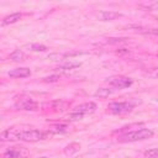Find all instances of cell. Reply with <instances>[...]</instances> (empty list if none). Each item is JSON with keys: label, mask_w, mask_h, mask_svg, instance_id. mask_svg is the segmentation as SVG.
<instances>
[{"label": "cell", "mask_w": 158, "mask_h": 158, "mask_svg": "<svg viewBox=\"0 0 158 158\" xmlns=\"http://www.w3.org/2000/svg\"><path fill=\"white\" fill-rule=\"evenodd\" d=\"M30 156V151L22 146H15L7 148L0 158H27Z\"/></svg>", "instance_id": "cell-4"}, {"label": "cell", "mask_w": 158, "mask_h": 158, "mask_svg": "<svg viewBox=\"0 0 158 158\" xmlns=\"http://www.w3.org/2000/svg\"><path fill=\"white\" fill-rule=\"evenodd\" d=\"M15 107L17 110H25V111H35L38 109V104L32 100L31 98H22L20 99L16 104H15Z\"/></svg>", "instance_id": "cell-6"}, {"label": "cell", "mask_w": 158, "mask_h": 158, "mask_svg": "<svg viewBox=\"0 0 158 158\" xmlns=\"http://www.w3.org/2000/svg\"><path fill=\"white\" fill-rule=\"evenodd\" d=\"M68 126L67 125H57V126H53L51 128V131L53 133H63V132H67L68 131Z\"/></svg>", "instance_id": "cell-18"}, {"label": "cell", "mask_w": 158, "mask_h": 158, "mask_svg": "<svg viewBox=\"0 0 158 158\" xmlns=\"http://www.w3.org/2000/svg\"><path fill=\"white\" fill-rule=\"evenodd\" d=\"M69 105L70 104L68 101H65V100H56V101L51 102L52 109H54L57 111H64V110H67L69 107Z\"/></svg>", "instance_id": "cell-12"}, {"label": "cell", "mask_w": 158, "mask_h": 158, "mask_svg": "<svg viewBox=\"0 0 158 158\" xmlns=\"http://www.w3.org/2000/svg\"><path fill=\"white\" fill-rule=\"evenodd\" d=\"M46 137V133L40 130H23L19 127H11L1 132L0 138L2 141H26V142H37L40 139H43Z\"/></svg>", "instance_id": "cell-1"}, {"label": "cell", "mask_w": 158, "mask_h": 158, "mask_svg": "<svg viewBox=\"0 0 158 158\" xmlns=\"http://www.w3.org/2000/svg\"><path fill=\"white\" fill-rule=\"evenodd\" d=\"M126 38H109V43H117V42H122V41H125Z\"/></svg>", "instance_id": "cell-24"}, {"label": "cell", "mask_w": 158, "mask_h": 158, "mask_svg": "<svg viewBox=\"0 0 158 158\" xmlns=\"http://www.w3.org/2000/svg\"><path fill=\"white\" fill-rule=\"evenodd\" d=\"M107 83L111 86H115L116 89H125L132 85V79L127 78V77H122V75H116V77H111L107 79Z\"/></svg>", "instance_id": "cell-5"}, {"label": "cell", "mask_w": 158, "mask_h": 158, "mask_svg": "<svg viewBox=\"0 0 158 158\" xmlns=\"http://www.w3.org/2000/svg\"><path fill=\"white\" fill-rule=\"evenodd\" d=\"M40 158H48V157H40Z\"/></svg>", "instance_id": "cell-25"}, {"label": "cell", "mask_w": 158, "mask_h": 158, "mask_svg": "<svg viewBox=\"0 0 158 158\" xmlns=\"http://www.w3.org/2000/svg\"><path fill=\"white\" fill-rule=\"evenodd\" d=\"M96 16L100 21H114V20L121 17L122 15L116 11H100Z\"/></svg>", "instance_id": "cell-8"}, {"label": "cell", "mask_w": 158, "mask_h": 158, "mask_svg": "<svg viewBox=\"0 0 158 158\" xmlns=\"http://www.w3.org/2000/svg\"><path fill=\"white\" fill-rule=\"evenodd\" d=\"M80 65H81V63H79V62H65V63L60 64L59 67H57L56 69L57 70H70L74 68H79Z\"/></svg>", "instance_id": "cell-13"}, {"label": "cell", "mask_w": 158, "mask_h": 158, "mask_svg": "<svg viewBox=\"0 0 158 158\" xmlns=\"http://www.w3.org/2000/svg\"><path fill=\"white\" fill-rule=\"evenodd\" d=\"M31 75V70L28 68H16L9 72V77L11 78H26Z\"/></svg>", "instance_id": "cell-9"}, {"label": "cell", "mask_w": 158, "mask_h": 158, "mask_svg": "<svg viewBox=\"0 0 158 158\" xmlns=\"http://www.w3.org/2000/svg\"><path fill=\"white\" fill-rule=\"evenodd\" d=\"M146 158H158V148H151L144 152Z\"/></svg>", "instance_id": "cell-20"}, {"label": "cell", "mask_w": 158, "mask_h": 158, "mask_svg": "<svg viewBox=\"0 0 158 158\" xmlns=\"http://www.w3.org/2000/svg\"><path fill=\"white\" fill-rule=\"evenodd\" d=\"M153 136V131L149 128H139L128 133L122 135L118 141L120 142H135V141H142V139H147L151 138Z\"/></svg>", "instance_id": "cell-2"}, {"label": "cell", "mask_w": 158, "mask_h": 158, "mask_svg": "<svg viewBox=\"0 0 158 158\" xmlns=\"http://www.w3.org/2000/svg\"><path fill=\"white\" fill-rule=\"evenodd\" d=\"M83 116L84 115H81V114H78V112H72V114H69V115H67L65 117H64V120H68V121H77V120H81L83 118Z\"/></svg>", "instance_id": "cell-19"}, {"label": "cell", "mask_w": 158, "mask_h": 158, "mask_svg": "<svg viewBox=\"0 0 158 158\" xmlns=\"http://www.w3.org/2000/svg\"><path fill=\"white\" fill-rule=\"evenodd\" d=\"M9 58H10L12 62H21V60H23V59L26 58V56H25V53H23L21 49H16V51H14L12 53H10Z\"/></svg>", "instance_id": "cell-14"}, {"label": "cell", "mask_w": 158, "mask_h": 158, "mask_svg": "<svg viewBox=\"0 0 158 158\" xmlns=\"http://www.w3.org/2000/svg\"><path fill=\"white\" fill-rule=\"evenodd\" d=\"M143 7L148 9V10H158V0H154V1H151V2H147L144 5H142Z\"/></svg>", "instance_id": "cell-22"}, {"label": "cell", "mask_w": 158, "mask_h": 158, "mask_svg": "<svg viewBox=\"0 0 158 158\" xmlns=\"http://www.w3.org/2000/svg\"><path fill=\"white\" fill-rule=\"evenodd\" d=\"M114 93L112 89H109V88H99L96 91H95V96H99V98H107L109 95H111Z\"/></svg>", "instance_id": "cell-16"}, {"label": "cell", "mask_w": 158, "mask_h": 158, "mask_svg": "<svg viewBox=\"0 0 158 158\" xmlns=\"http://www.w3.org/2000/svg\"><path fill=\"white\" fill-rule=\"evenodd\" d=\"M59 79H60V75L54 74V75L43 78V81H44V83H57V81H59Z\"/></svg>", "instance_id": "cell-21"}, {"label": "cell", "mask_w": 158, "mask_h": 158, "mask_svg": "<svg viewBox=\"0 0 158 158\" xmlns=\"http://www.w3.org/2000/svg\"><path fill=\"white\" fill-rule=\"evenodd\" d=\"M21 17H22V14H20V12H15V14L7 15L6 17H4V19L1 20V25H2V26H5V25H10V23H14V22L19 21Z\"/></svg>", "instance_id": "cell-11"}, {"label": "cell", "mask_w": 158, "mask_h": 158, "mask_svg": "<svg viewBox=\"0 0 158 158\" xmlns=\"http://www.w3.org/2000/svg\"><path fill=\"white\" fill-rule=\"evenodd\" d=\"M79 149H80V144L77 143V142H73V143H69L68 146H65V148L63 149V152H64L65 156H69L70 157V156H74L75 153H78Z\"/></svg>", "instance_id": "cell-10"}, {"label": "cell", "mask_w": 158, "mask_h": 158, "mask_svg": "<svg viewBox=\"0 0 158 158\" xmlns=\"http://www.w3.org/2000/svg\"><path fill=\"white\" fill-rule=\"evenodd\" d=\"M130 28H133L137 32L141 33H152V35H158V28H147V27H142V26H130Z\"/></svg>", "instance_id": "cell-15"}, {"label": "cell", "mask_w": 158, "mask_h": 158, "mask_svg": "<svg viewBox=\"0 0 158 158\" xmlns=\"http://www.w3.org/2000/svg\"><path fill=\"white\" fill-rule=\"evenodd\" d=\"M25 47L28 48V49H31V51H33V52H44V51H47V47L46 46L38 44V43H31V44H27Z\"/></svg>", "instance_id": "cell-17"}, {"label": "cell", "mask_w": 158, "mask_h": 158, "mask_svg": "<svg viewBox=\"0 0 158 158\" xmlns=\"http://www.w3.org/2000/svg\"><path fill=\"white\" fill-rule=\"evenodd\" d=\"M138 102L135 101V100H130V101H121V102H111L107 105V110L111 112V114H115V115H120V114H126V112H130L133 110V107L137 105Z\"/></svg>", "instance_id": "cell-3"}, {"label": "cell", "mask_w": 158, "mask_h": 158, "mask_svg": "<svg viewBox=\"0 0 158 158\" xmlns=\"http://www.w3.org/2000/svg\"><path fill=\"white\" fill-rule=\"evenodd\" d=\"M146 74L151 78H158V68H152L146 72Z\"/></svg>", "instance_id": "cell-23"}, {"label": "cell", "mask_w": 158, "mask_h": 158, "mask_svg": "<svg viewBox=\"0 0 158 158\" xmlns=\"http://www.w3.org/2000/svg\"><path fill=\"white\" fill-rule=\"evenodd\" d=\"M96 110V104L93 102V101H89V102H84V104H80L78 105L77 107L73 109L74 112H78V114H81V115H86V114H91Z\"/></svg>", "instance_id": "cell-7"}]
</instances>
